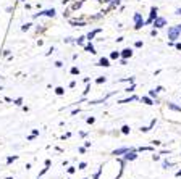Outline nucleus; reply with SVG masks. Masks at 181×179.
I'll return each instance as SVG.
<instances>
[{"label":"nucleus","mask_w":181,"mask_h":179,"mask_svg":"<svg viewBox=\"0 0 181 179\" xmlns=\"http://www.w3.org/2000/svg\"><path fill=\"white\" fill-rule=\"evenodd\" d=\"M84 179H88V177H84Z\"/></svg>","instance_id":"nucleus-43"},{"label":"nucleus","mask_w":181,"mask_h":179,"mask_svg":"<svg viewBox=\"0 0 181 179\" xmlns=\"http://www.w3.org/2000/svg\"><path fill=\"white\" fill-rule=\"evenodd\" d=\"M133 100H138V97H136V95H133V97H129V99H125V100H120L118 103H129V102H133Z\"/></svg>","instance_id":"nucleus-12"},{"label":"nucleus","mask_w":181,"mask_h":179,"mask_svg":"<svg viewBox=\"0 0 181 179\" xmlns=\"http://www.w3.org/2000/svg\"><path fill=\"white\" fill-rule=\"evenodd\" d=\"M134 20H136V29H141L142 24H144V21H141V15H134Z\"/></svg>","instance_id":"nucleus-4"},{"label":"nucleus","mask_w":181,"mask_h":179,"mask_svg":"<svg viewBox=\"0 0 181 179\" xmlns=\"http://www.w3.org/2000/svg\"><path fill=\"white\" fill-rule=\"evenodd\" d=\"M176 49H178V50H181V44H176Z\"/></svg>","instance_id":"nucleus-40"},{"label":"nucleus","mask_w":181,"mask_h":179,"mask_svg":"<svg viewBox=\"0 0 181 179\" xmlns=\"http://www.w3.org/2000/svg\"><path fill=\"white\" fill-rule=\"evenodd\" d=\"M41 15H47V16H55V10L52 8V10H47V12H44V13H41Z\"/></svg>","instance_id":"nucleus-15"},{"label":"nucleus","mask_w":181,"mask_h":179,"mask_svg":"<svg viewBox=\"0 0 181 179\" xmlns=\"http://www.w3.org/2000/svg\"><path fill=\"white\" fill-rule=\"evenodd\" d=\"M105 81H107L105 78H103V76H100V78L97 79V84H102V82H105Z\"/></svg>","instance_id":"nucleus-31"},{"label":"nucleus","mask_w":181,"mask_h":179,"mask_svg":"<svg viewBox=\"0 0 181 179\" xmlns=\"http://www.w3.org/2000/svg\"><path fill=\"white\" fill-rule=\"evenodd\" d=\"M86 152V147H79V153H84Z\"/></svg>","instance_id":"nucleus-37"},{"label":"nucleus","mask_w":181,"mask_h":179,"mask_svg":"<svg viewBox=\"0 0 181 179\" xmlns=\"http://www.w3.org/2000/svg\"><path fill=\"white\" fill-rule=\"evenodd\" d=\"M55 94H57V95H63L65 89H63V87H57V89H55Z\"/></svg>","instance_id":"nucleus-16"},{"label":"nucleus","mask_w":181,"mask_h":179,"mask_svg":"<svg viewBox=\"0 0 181 179\" xmlns=\"http://www.w3.org/2000/svg\"><path fill=\"white\" fill-rule=\"evenodd\" d=\"M141 102H142V103H146V105H154V103H155V102L152 100L150 97H142V99H141Z\"/></svg>","instance_id":"nucleus-8"},{"label":"nucleus","mask_w":181,"mask_h":179,"mask_svg":"<svg viewBox=\"0 0 181 179\" xmlns=\"http://www.w3.org/2000/svg\"><path fill=\"white\" fill-rule=\"evenodd\" d=\"M131 55H133V50H131V49H125V50L121 52L123 58H131Z\"/></svg>","instance_id":"nucleus-6"},{"label":"nucleus","mask_w":181,"mask_h":179,"mask_svg":"<svg viewBox=\"0 0 181 179\" xmlns=\"http://www.w3.org/2000/svg\"><path fill=\"white\" fill-rule=\"evenodd\" d=\"M71 74H79V70L76 68V66H73V68H71Z\"/></svg>","instance_id":"nucleus-26"},{"label":"nucleus","mask_w":181,"mask_h":179,"mask_svg":"<svg viewBox=\"0 0 181 179\" xmlns=\"http://www.w3.org/2000/svg\"><path fill=\"white\" fill-rule=\"evenodd\" d=\"M136 158H138V152H136L134 148L129 150V152H126L125 157H123V160H125V162H134Z\"/></svg>","instance_id":"nucleus-1"},{"label":"nucleus","mask_w":181,"mask_h":179,"mask_svg":"<svg viewBox=\"0 0 181 179\" xmlns=\"http://www.w3.org/2000/svg\"><path fill=\"white\" fill-rule=\"evenodd\" d=\"M163 24H165V20H163V18H157V20L154 21V26H155V27H162Z\"/></svg>","instance_id":"nucleus-7"},{"label":"nucleus","mask_w":181,"mask_h":179,"mask_svg":"<svg viewBox=\"0 0 181 179\" xmlns=\"http://www.w3.org/2000/svg\"><path fill=\"white\" fill-rule=\"evenodd\" d=\"M139 152H152V147H141Z\"/></svg>","instance_id":"nucleus-22"},{"label":"nucleus","mask_w":181,"mask_h":179,"mask_svg":"<svg viewBox=\"0 0 181 179\" xmlns=\"http://www.w3.org/2000/svg\"><path fill=\"white\" fill-rule=\"evenodd\" d=\"M99 32H100V29H97V31H92V32H89V34H88V39L91 41V39H92V37H94V36H96V34H99Z\"/></svg>","instance_id":"nucleus-17"},{"label":"nucleus","mask_w":181,"mask_h":179,"mask_svg":"<svg viewBox=\"0 0 181 179\" xmlns=\"http://www.w3.org/2000/svg\"><path fill=\"white\" fill-rule=\"evenodd\" d=\"M152 160H154V162H158L160 157H158V155H152Z\"/></svg>","instance_id":"nucleus-35"},{"label":"nucleus","mask_w":181,"mask_h":179,"mask_svg":"<svg viewBox=\"0 0 181 179\" xmlns=\"http://www.w3.org/2000/svg\"><path fill=\"white\" fill-rule=\"evenodd\" d=\"M66 171H68V174H73V173L76 171V168H73V166H70L68 169H66Z\"/></svg>","instance_id":"nucleus-28"},{"label":"nucleus","mask_w":181,"mask_h":179,"mask_svg":"<svg viewBox=\"0 0 181 179\" xmlns=\"http://www.w3.org/2000/svg\"><path fill=\"white\" fill-rule=\"evenodd\" d=\"M86 166H88V163H86V162H81V163H79V166H78V169H84Z\"/></svg>","instance_id":"nucleus-25"},{"label":"nucleus","mask_w":181,"mask_h":179,"mask_svg":"<svg viewBox=\"0 0 181 179\" xmlns=\"http://www.w3.org/2000/svg\"><path fill=\"white\" fill-rule=\"evenodd\" d=\"M176 176H178V177H181V169H179V171H176Z\"/></svg>","instance_id":"nucleus-39"},{"label":"nucleus","mask_w":181,"mask_h":179,"mask_svg":"<svg viewBox=\"0 0 181 179\" xmlns=\"http://www.w3.org/2000/svg\"><path fill=\"white\" fill-rule=\"evenodd\" d=\"M47 171H49V166H45V168H44V169H42V171H41V173H39V176H44V174H45V173H47Z\"/></svg>","instance_id":"nucleus-29"},{"label":"nucleus","mask_w":181,"mask_h":179,"mask_svg":"<svg viewBox=\"0 0 181 179\" xmlns=\"http://www.w3.org/2000/svg\"><path fill=\"white\" fill-rule=\"evenodd\" d=\"M118 56H120V53H118V52H112V53H110V58H112V60H117Z\"/></svg>","instance_id":"nucleus-20"},{"label":"nucleus","mask_w":181,"mask_h":179,"mask_svg":"<svg viewBox=\"0 0 181 179\" xmlns=\"http://www.w3.org/2000/svg\"><path fill=\"white\" fill-rule=\"evenodd\" d=\"M154 18H157V8H155V7L150 10V20H149V23H150L152 20H154Z\"/></svg>","instance_id":"nucleus-11"},{"label":"nucleus","mask_w":181,"mask_h":179,"mask_svg":"<svg viewBox=\"0 0 181 179\" xmlns=\"http://www.w3.org/2000/svg\"><path fill=\"white\" fill-rule=\"evenodd\" d=\"M129 150H133L131 147H121V148H117V150H113V152H112V155H125L126 152H129Z\"/></svg>","instance_id":"nucleus-3"},{"label":"nucleus","mask_w":181,"mask_h":179,"mask_svg":"<svg viewBox=\"0 0 181 179\" xmlns=\"http://www.w3.org/2000/svg\"><path fill=\"white\" fill-rule=\"evenodd\" d=\"M134 89H136V86H131V87H128V89H126V92L129 94V92H133V90H134Z\"/></svg>","instance_id":"nucleus-34"},{"label":"nucleus","mask_w":181,"mask_h":179,"mask_svg":"<svg viewBox=\"0 0 181 179\" xmlns=\"http://www.w3.org/2000/svg\"><path fill=\"white\" fill-rule=\"evenodd\" d=\"M7 179H13V177H7Z\"/></svg>","instance_id":"nucleus-42"},{"label":"nucleus","mask_w":181,"mask_h":179,"mask_svg":"<svg viewBox=\"0 0 181 179\" xmlns=\"http://www.w3.org/2000/svg\"><path fill=\"white\" fill-rule=\"evenodd\" d=\"M86 50L91 52V53H96V50H94V45H92V44H89L88 47H86Z\"/></svg>","instance_id":"nucleus-21"},{"label":"nucleus","mask_w":181,"mask_h":179,"mask_svg":"<svg viewBox=\"0 0 181 179\" xmlns=\"http://www.w3.org/2000/svg\"><path fill=\"white\" fill-rule=\"evenodd\" d=\"M176 15H181V8H179V10H176Z\"/></svg>","instance_id":"nucleus-41"},{"label":"nucleus","mask_w":181,"mask_h":179,"mask_svg":"<svg viewBox=\"0 0 181 179\" xmlns=\"http://www.w3.org/2000/svg\"><path fill=\"white\" fill-rule=\"evenodd\" d=\"M157 94H158V92H157L155 89H152V90H149V97H150V99H155V102L158 103V100H157Z\"/></svg>","instance_id":"nucleus-10"},{"label":"nucleus","mask_w":181,"mask_h":179,"mask_svg":"<svg viewBox=\"0 0 181 179\" xmlns=\"http://www.w3.org/2000/svg\"><path fill=\"white\" fill-rule=\"evenodd\" d=\"M167 107H168L170 110H173V111H179V113H181V107H178V105H175V103H173V102H168V103H167Z\"/></svg>","instance_id":"nucleus-5"},{"label":"nucleus","mask_w":181,"mask_h":179,"mask_svg":"<svg viewBox=\"0 0 181 179\" xmlns=\"http://www.w3.org/2000/svg\"><path fill=\"white\" fill-rule=\"evenodd\" d=\"M33 136H36V137L39 136V129H33Z\"/></svg>","instance_id":"nucleus-32"},{"label":"nucleus","mask_w":181,"mask_h":179,"mask_svg":"<svg viewBox=\"0 0 181 179\" xmlns=\"http://www.w3.org/2000/svg\"><path fill=\"white\" fill-rule=\"evenodd\" d=\"M34 139H36V136H33V134H31V136H28V140H34Z\"/></svg>","instance_id":"nucleus-38"},{"label":"nucleus","mask_w":181,"mask_h":179,"mask_svg":"<svg viewBox=\"0 0 181 179\" xmlns=\"http://www.w3.org/2000/svg\"><path fill=\"white\" fill-rule=\"evenodd\" d=\"M152 145H162L160 140H152Z\"/></svg>","instance_id":"nucleus-33"},{"label":"nucleus","mask_w":181,"mask_h":179,"mask_svg":"<svg viewBox=\"0 0 181 179\" xmlns=\"http://www.w3.org/2000/svg\"><path fill=\"white\" fill-rule=\"evenodd\" d=\"M13 103H15L16 107H21V105H23V99H21V97L16 99V100H13Z\"/></svg>","instance_id":"nucleus-19"},{"label":"nucleus","mask_w":181,"mask_h":179,"mask_svg":"<svg viewBox=\"0 0 181 179\" xmlns=\"http://www.w3.org/2000/svg\"><path fill=\"white\" fill-rule=\"evenodd\" d=\"M155 123H157V119L154 118V119H152V121H150V124H149V128L152 129V128H154V126H155Z\"/></svg>","instance_id":"nucleus-30"},{"label":"nucleus","mask_w":181,"mask_h":179,"mask_svg":"<svg viewBox=\"0 0 181 179\" xmlns=\"http://www.w3.org/2000/svg\"><path fill=\"white\" fill-rule=\"evenodd\" d=\"M102 168H103V166H100V168L97 169V173L94 174V177H92V179H99V177H100V174H102Z\"/></svg>","instance_id":"nucleus-18"},{"label":"nucleus","mask_w":181,"mask_h":179,"mask_svg":"<svg viewBox=\"0 0 181 179\" xmlns=\"http://www.w3.org/2000/svg\"><path fill=\"white\" fill-rule=\"evenodd\" d=\"M129 131H131V129H129V126H128V124H125V126L121 128V133L125 134V136H128V134H129Z\"/></svg>","instance_id":"nucleus-13"},{"label":"nucleus","mask_w":181,"mask_h":179,"mask_svg":"<svg viewBox=\"0 0 181 179\" xmlns=\"http://www.w3.org/2000/svg\"><path fill=\"white\" fill-rule=\"evenodd\" d=\"M29 26H31V24H24V26L21 27V29H23V31H28V29H29Z\"/></svg>","instance_id":"nucleus-36"},{"label":"nucleus","mask_w":181,"mask_h":179,"mask_svg":"<svg viewBox=\"0 0 181 179\" xmlns=\"http://www.w3.org/2000/svg\"><path fill=\"white\" fill-rule=\"evenodd\" d=\"M15 160H18V157H16V155H13V157H8V158H7V165H10V163H13Z\"/></svg>","instance_id":"nucleus-14"},{"label":"nucleus","mask_w":181,"mask_h":179,"mask_svg":"<svg viewBox=\"0 0 181 179\" xmlns=\"http://www.w3.org/2000/svg\"><path fill=\"white\" fill-rule=\"evenodd\" d=\"M162 166H163V168L167 169L168 166H171V163H168V162H167V160H163V163H162Z\"/></svg>","instance_id":"nucleus-27"},{"label":"nucleus","mask_w":181,"mask_h":179,"mask_svg":"<svg viewBox=\"0 0 181 179\" xmlns=\"http://www.w3.org/2000/svg\"><path fill=\"white\" fill-rule=\"evenodd\" d=\"M149 131H150L149 126H142V128H141V133H149Z\"/></svg>","instance_id":"nucleus-23"},{"label":"nucleus","mask_w":181,"mask_h":179,"mask_svg":"<svg viewBox=\"0 0 181 179\" xmlns=\"http://www.w3.org/2000/svg\"><path fill=\"white\" fill-rule=\"evenodd\" d=\"M179 32H181V31L178 29V26H176V27H170V29H168V39H170V41H176Z\"/></svg>","instance_id":"nucleus-2"},{"label":"nucleus","mask_w":181,"mask_h":179,"mask_svg":"<svg viewBox=\"0 0 181 179\" xmlns=\"http://www.w3.org/2000/svg\"><path fill=\"white\" fill-rule=\"evenodd\" d=\"M99 65L100 66H110V61H108V58H100V61H99Z\"/></svg>","instance_id":"nucleus-9"},{"label":"nucleus","mask_w":181,"mask_h":179,"mask_svg":"<svg viewBox=\"0 0 181 179\" xmlns=\"http://www.w3.org/2000/svg\"><path fill=\"white\" fill-rule=\"evenodd\" d=\"M86 121H88V124H94V121H96V118H94V116H91V118H88Z\"/></svg>","instance_id":"nucleus-24"}]
</instances>
